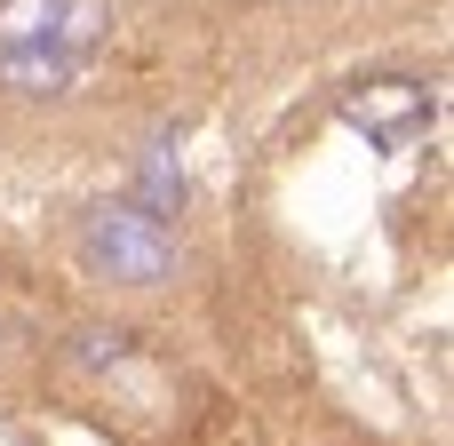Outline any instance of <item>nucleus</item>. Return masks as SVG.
Returning <instances> with one entry per match:
<instances>
[{
  "mask_svg": "<svg viewBox=\"0 0 454 446\" xmlns=\"http://www.w3.org/2000/svg\"><path fill=\"white\" fill-rule=\"evenodd\" d=\"M80 263H88L96 279H112V287L152 295V287H168V279L184 271V247H176L168 223L136 215L128 200H104V207L80 215Z\"/></svg>",
  "mask_w": 454,
  "mask_h": 446,
  "instance_id": "1",
  "label": "nucleus"
},
{
  "mask_svg": "<svg viewBox=\"0 0 454 446\" xmlns=\"http://www.w3.org/2000/svg\"><path fill=\"white\" fill-rule=\"evenodd\" d=\"M343 120L399 152V144H415V136L439 120V104H431V88H415V80H367V88L343 96Z\"/></svg>",
  "mask_w": 454,
  "mask_h": 446,
  "instance_id": "2",
  "label": "nucleus"
},
{
  "mask_svg": "<svg viewBox=\"0 0 454 446\" xmlns=\"http://www.w3.org/2000/svg\"><path fill=\"white\" fill-rule=\"evenodd\" d=\"M136 215H152V223H168L176 207H184V160H176V136H152L144 152H136V200H128Z\"/></svg>",
  "mask_w": 454,
  "mask_h": 446,
  "instance_id": "3",
  "label": "nucleus"
},
{
  "mask_svg": "<svg viewBox=\"0 0 454 446\" xmlns=\"http://www.w3.org/2000/svg\"><path fill=\"white\" fill-rule=\"evenodd\" d=\"M80 72L72 48H0V88L8 96H64Z\"/></svg>",
  "mask_w": 454,
  "mask_h": 446,
  "instance_id": "4",
  "label": "nucleus"
},
{
  "mask_svg": "<svg viewBox=\"0 0 454 446\" xmlns=\"http://www.w3.org/2000/svg\"><path fill=\"white\" fill-rule=\"evenodd\" d=\"M64 0H0V48H56Z\"/></svg>",
  "mask_w": 454,
  "mask_h": 446,
  "instance_id": "5",
  "label": "nucleus"
},
{
  "mask_svg": "<svg viewBox=\"0 0 454 446\" xmlns=\"http://www.w3.org/2000/svg\"><path fill=\"white\" fill-rule=\"evenodd\" d=\"M128 343H136L128 327H72L64 359H72V367H120V359H128Z\"/></svg>",
  "mask_w": 454,
  "mask_h": 446,
  "instance_id": "6",
  "label": "nucleus"
}]
</instances>
